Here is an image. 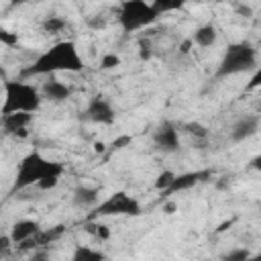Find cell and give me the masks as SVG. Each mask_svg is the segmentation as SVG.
Listing matches in <instances>:
<instances>
[{
    "label": "cell",
    "instance_id": "1",
    "mask_svg": "<svg viewBox=\"0 0 261 261\" xmlns=\"http://www.w3.org/2000/svg\"><path fill=\"white\" fill-rule=\"evenodd\" d=\"M61 173H63L61 163L49 161L41 153L33 151L20 159L18 169H16V177L12 184V192L24 190L29 186H39L41 190H51L57 186Z\"/></svg>",
    "mask_w": 261,
    "mask_h": 261
},
{
    "label": "cell",
    "instance_id": "2",
    "mask_svg": "<svg viewBox=\"0 0 261 261\" xmlns=\"http://www.w3.org/2000/svg\"><path fill=\"white\" fill-rule=\"evenodd\" d=\"M84 59L77 53L73 41H59L43 51L27 69L24 75H47L57 71H82Z\"/></svg>",
    "mask_w": 261,
    "mask_h": 261
},
{
    "label": "cell",
    "instance_id": "3",
    "mask_svg": "<svg viewBox=\"0 0 261 261\" xmlns=\"http://www.w3.org/2000/svg\"><path fill=\"white\" fill-rule=\"evenodd\" d=\"M257 49L249 41H239L230 43L214 71L216 77H230V75H241L257 69Z\"/></svg>",
    "mask_w": 261,
    "mask_h": 261
},
{
    "label": "cell",
    "instance_id": "4",
    "mask_svg": "<svg viewBox=\"0 0 261 261\" xmlns=\"http://www.w3.org/2000/svg\"><path fill=\"white\" fill-rule=\"evenodd\" d=\"M41 92L27 82L20 80H6L4 82V104H2V116L14 114V112H37L41 106Z\"/></svg>",
    "mask_w": 261,
    "mask_h": 261
},
{
    "label": "cell",
    "instance_id": "5",
    "mask_svg": "<svg viewBox=\"0 0 261 261\" xmlns=\"http://www.w3.org/2000/svg\"><path fill=\"white\" fill-rule=\"evenodd\" d=\"M157 18H159V14L153 8V4H147L143 0H124L118 6V24L126 33L151 27Z\"/></svg>",
    "mask_w": 261,
    "mask_h": 261
},
{
    "label": "cell",
    "instance_id": "6",
    "mask_svg": "<svg viewBox=\"0 0 261 261\" xmlns=\"http://www.w3.org/2000/svg\"><path fill=\"white\" fill-rule=\"evenodd\" d=\"M139 214H141V204L133 196H128L126 192H114L88 214V220H96L102 216H139Z\"/></svg>",
    "mask_w": 261,
    "mask_h": 261
},
{
    "label": "cell",
    "instance_id": "7",
    "mask_svg": "<svg viewBox=\"0 0 261 261\" xmlns=\"http://www.w3.org/2000/svg\"><path fill=\"white\" fill-rule=\"evenodd\" d=\"M82 118L86 122H94V124H112L116 118V110L104 96H94L88 102L86 110L82 112Z\"/></svg>",
    "mask_w": 261,
    "mask_h": 261
},
{
    "label": "cell",
    "instance_id": "8",
    "mask_svg": "<svg viewBox=\"0 0 261 261\" xmlns=\"http://www.w3.org/2000/svg\"><path fill=\"white\" fill-rule=\"evenodd\" d=\"M153 145L163 153H175L179 149V133H177L175 124H171L167 120L161 122L153 130Z\"/></svg>",
    "mask_w": 261,
    "mask_h": 261
},
{
    "label": "cell",
    "instance_id": "9",
    "mask_svg": "<svg viewBox=\"0 0 261 261\" xmlns=\"http://www.w3.org/2000/svg\"><path fill=\"white\" fill-rule=\"evenodd\" d=\"M259 116H255V114H245V116H241L234 124H232V128H230V139L234 141V143H243V141H247V139H251L253 135H257V130H259Z\"/></svg>",
    "mask_w": 261,
    "mask_h": 261
},
{
    "label": "cell",
    "instance_id": "10",
    "mask_svg": "<svg viewBox=\"0 0 261 261\" xmlns=\"http://www.w3.org/2000/svg\"><path fill=\"white\" fill-rule=\"evenodd\" d=\"M39 232H41V226H39L37 220H18L10 228V239H12L14 245H20V243L33 241Z\"/></svg>",
    "mask_w": 261,
    "mask_h": 261
},
{
    "label": "cell",
    "instance_id": "11",
    "mask_svg": "<svg viewBox=\"0 0 261 261\" xmlns=\"http://www.w3.org/2000/svg\"><path fill=\"white\" fill-rule=\"evenodd\" d=\"M41 96L47 100V102H53V104H59V102H65L69 96H71V88L59 80H49L41 86Z\"/></svg>",
    "mask_w": 261,
    "mask_h": 261
},
{
    "label": "cell",
    "instance_id": "12",
    "mask_svg": "<svg viewBox=\"0 0 261 261\" xmlns=\"http://www.w3.org/2000/svg\"><path fill=\"white\" fill-rule=\"evenodd\" d=\"M33 120V114L29 112H14L2 116V128L6 135H24L29 122Z\"/></svg>",
    "mask_w": 261,
    "mask_h": 261
},
{
    "label": "cell",
    "instance_id": "13",
    "mask_svg": "<svg viewBox=\"0 0 261 261\" xmlns=\"http://www.w3.org/2000/svg\"><path fill=\"white\" fill-rule=\"evenodd\" d=\"M71 202L75 208H84V210H94L100 202H98V190L92 186H77L71 194Z\"/></svg>",
    "mask_w": 261,
    "mask_h": 261
},
{
    "label": "cell",
    "instance_id": "14",
    "mask_svg": "<svg viewBox=\"0 0 261 261\" xmlns=\"http://www.w3.org/2000/svg\"><path fill=\"white\" fill-rule=\"evenodd\" d=\"M206 175H208L206 171H186V173H179V175H175V179H173L171 188L167 190V194H175V192L190 190V188H194L198 181H202Z\"/></svg>",
    "mask_w": 261,
    "mask_h": 261
},
{
    "label": "cell",
    "instance_id": "15",
    "mask_svg": "<svg viewBox=\"0 0 261 261\" xmlns=\"http://www.w3.org/2000/svg\"><path fill=\"white\" fill-rule=\"evenodd\" d=\"M216 37H218V33H216L214 24H200L192 35V41H194V45H198L202 49H208L216 43Z\"/></svg>",
    "mask_w": 261,
    "mask_h": 261
},
{
    "label": "cell",
    "instance_id": "16",
    "mask_svg": "<svg viewBox=\"0 0 261 261\" xmlns=\"http://www.w3.org/2000/svg\"><path fill=\"white\" fill-rule=\"evenodd\" d=\"M69 261H106V255L92 247H75Z\"/></svg>",
    "mask_w": 261,
    "mask_h": 261
},
{
    "label": "cell",
    "instance_id": "17",
    "mask_svg": "<svg viewBox=\"0 0 261 261\" xmlns=\"http://www.w3.org/2000/svg\"><path fill=\"white\" fill-rule=\"evenodd\" d=\"M181 128H184L190 137H194V139H206V137H208V128H206L202 122H196V120H192V122H184Z\"/></svg>",
    "mask_w": 261,
    "mask_h": 261
},
{
    "label": "cell",
    "instance_id": "18",
    "mask_svg": "<svg viewBox=\"0 0 261 261\" xmlns=\"http://www.w3.org/2000/svg\"><path fill=\"white\" fill-rule=\"evenodd\" d=\"M251 259H253V255H251V251L245 249V247L230 249L228 253H224V255L220 257V261H251Z\"/></svg>",
    "mask_w": 261,
    "mask_h": 261
},
{
    "label": "cell",
    "instance_id": "19",
    "mask_svg": "<svg viewBox=\"0 0 261 261\" xmlns=\"http://www.w3.org/2000/svg\"><path fill=\"white\" fill-rule=\"evenodd\" d=\"M65 27H67V22H65V18H61V16H49V18L43 22L45 33H49V35H57V33H61Z\"/></svg>",
    "mask_w": 261,
    "mask_h": 261
},
{
    "label": "cell",
    "instance_id": "20",
    "mask_svg": "<svg viewBox=\"0 0 261 261\" xmlns=\"http://www.w3.org/2000/svg\"><path fill=\"white\" fill-rule=\"evenodd\" d=\"M173 179H175V173H173V171H163V173H159V175H157V179H155V188H157V190L167 192V190L171 188Z\"/></svg>",
    "mask_w": 261,
    "mask_h": 261
},
{
    "label": "cell",
    "instance_id": "21",
    "mask_svg": "<svg viewBox=\"0 0 261 261\" xmlns=\"http://www.w3.org/2000/svg\"><path fill=\"white\" fill-rule=\"evenodd\" d=\"M153 4V8L157 10V14L161 16V12H167V10H177V8H181L184 4L181 2H165V0H155V2H151Z\"/></svg>",
    "mask_w": 261,
    "mask_h": 261
},
{
    "label": "cell",
    "instance_id": "22",
    "mask_svg": "<svg viewBox=\"0 0 261 261\" xmlns=\"http://www.w3.org/2000/svg\"><path fill=\"white\" fill-rule=\"evenodd\" d=\"M116 65H120V57L114 55V53H106L102 57V61H100V67L102 69H114Z\"/></svg>",
    "mask_w": 261,
    "mask_h": 261
},
{
    "label": "cell",
    "instance_id": "23",
    "mask_svg": "<svg viewBox=\"0 0 261 261\" xmlns=\"http://www.w3.org/2000/svg\"><path fill=\"white\" fill-rule=\"evenodd\" d=\"M257 88H261V63L257 65V69L253 71V75H251V80H249V84H247V92H253V90H257Z\"/></svg>",
    "mask_w": 261,
    "mask_h": 261
},
{
    "label": "cell",
    "instance_id": "24",
    "mask_svg": "<svg viewBox=\"0 0 261 261\" xmlns=\"http://www.w3.org/2000/svg\"><path fill=\"white\" fill-rule=\"evenodd\" d=\"M0 41H2L4 45L12 47V45L18 43V37H16V33H10V31H6V29H0Z\"/></svg>",
    "mask_w": 261,
    "mask_h": 261
},
{
    "label": "cell",
    "instance_id": "25",
    "mask_svg": "<svg viewBox=\"0 0 261 261\" xmlns=\"http://www.w3.org/2000/svg\"><path fill=\"white\" fill-rule=\"evenodd\" d=\"M234 10H237V14L239 16H253V10H251V6H247V4H237L234 6Z\"/></svg>",
    "mask_w": 261,
    "mask_h": 261
},
{
    "label": "cell",
    "instance_id": "26",
    "mask_svg": "<svg viewBox=\"0 0 261 261\" xmlns=\"http://www.w3.org/2000/svg\"><path fill=\"white\" fill-rule=\"evenodd\" d=\"M88 24H90L92 29H104V27H106V20H104L102 16H96V18H90Z\"/></svg>",
    "mask_w": 261,
    "mask_h": 261
},
{
    "label": "cell",
    "instance_id": "27",
    "mask_svg": "<svg viewBox=\"0 0 261 261\" xmlns=\"http://www.w3.org/2000/svg\"><path fill=\"white\" fill-rule=\"evenodd\" d=\"M141 57H143V59H149V57H151V45L145 43V41L141 43Z\"/></svg>",
    "mask_w": 261,
    "mask_h": 261
},
{
    "label": "cell",
    "instance_id": "28",
    "mask_svg": "<svg viewBox=\"0 0 261 261\" xmlns=\"http://www.w3.org/2000/svg\"><path fill=\"white\" fill-rule=\"evenodd\" d=\"M249 165H251V167H253L255 171H261V155H257V157H253Z\"/></svg>",
    "mask_w": 261,
    "mask_h": 261
},
{
    "label": "cell",
    "instance_id": "29",
    "mask_svg": "<svg viewBox=\"0 0 261 261\" xmlns=\"http://www.w3.org/2000/svg\"><path fill=\"white\" fill-rule=\"evenodd\" d=\"M128 141H130V137H122V139H118L116 143H112V147H114V149H120V147H122V145H126Z\"/></svg>",
    "mask_w": 261,
    "mask_h": 261
},
{
    "label": "cell",
    "instance_id": "30",
    "mask_svg": "<svg viewBox=\"0 0 261 261\" xmlns=\"http://www.w3.org/2000/svg\"><path fill=\"white\" fill-rule=\"evenodd\" d=\"M29 261H51V259H49L47 255H41V253H39V255H33Z\"/></svg>",
    "mask_w": 261,
    "mask_h": 261
},
{
    "label": "cell",
    "instance_id": "31",
    "mask_svg": "<svg viewBox=\"0 0 261 261\" xmlns=\"http://www.w3.org/2000/svg\"><path fill=\"white\" fill-rule=\"evenodd\" d=\"M192 43H194L192 39H188V41H184V45H181V53H188V51H190V47H192Z\"/></svg>",
    "mask_w": 261,
    "mask_h": 261
},
{
    "label": "cell",
    "instance_id": "32",
    "mask_svg": "<svg viewBox=\"0 0 261 261\" xmlns=\"http://www.w3.org/2000/svg\"><path fill=\"white\" fill-rule=\"evenodd\" d=\"M251 261H261V251H259L257 255H253V259H251Z\"/></svg>",
    "mask_w": 261,
    "mask_h": 261
}]
</instances>
